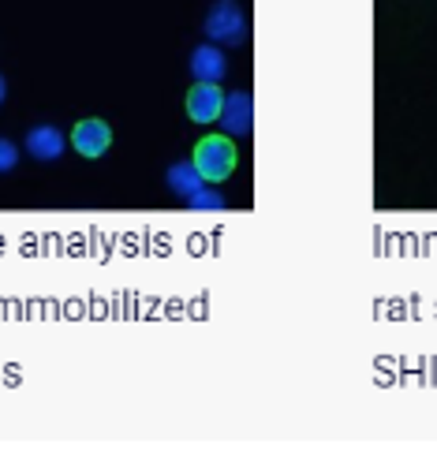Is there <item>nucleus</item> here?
Here are the masks:
<instances>
[{
  "instance_id": "1",
  "label": "nucleus",
  "mask_w": 437,
  "mask_h": 467,
  "mask_svg": "<svg viewBox=\"0 0 437 467\" xmlns=\"http://www.w3.org/2000/svg\"><path fill=\"white\" fill-rule=\"evenodd\" d=\"M198 172H203L210 183H224L232 172H235V146H232V135H206L203 142L194 146V158Z\"/></svg>"
},
{
  "instance_id": "2",
  "label": "nucleus",
  "mask_w": 437,
  "mask_h": 467,
  "mask_svg": "<svg viewBox=\"0 0 437 467\" xmlns=\"http://www.w3.org/2000/svg\"><path fill=\"white\" fill-rule=\"evenodd\" d=\"M210 42H224V46H244L247 42V16L240 12L235 0H217V5L206 12L203 23Z\"/></svg>"
},
{
  "instance_id": "3",
  "label": "nucleus",
  "mask_w": 437,
  "mask_h": 467,
  "mask_svg": "<svg viewBox=\"0 0 437 467\" xmlns=\"http://www.w3.org/2000/svg\"><path fill=\"white\" fill-rule=\"evenodd\" d=\"M217 124L232 139L251 135V128H255V101H251V94L247 90H232L224 98V109H221V120Z\"/></svg>"
},
{
  "instance_id": "4",
  "label": "nucleus",
  "mask_w": 437,
  "mask_h": 467,
  "mask_svg": "<svg viewBox=\"0 0 437 467\" xmlns=\"http://www.w3.org/2000/svg\"><path fill=\"white\" fill-rule=\"evenodd\" d=\"M224 98L217 83H194L191 94H187V116L194 124H213L221 120V109H224Z\"/></svg>"
},
{
  "instance_id": "5",
  "label": "nucleus",
  "mask_w": 437,
  "mask_h": 467,
  "mask_svg": "<svg viewBox=\"0 0 437 467\" xmlns=\"http://www.w3.org/2000/svg\"><path fill=\"white\" fill-rule=\"evenodd\" d=\"M191 67V79L194 83H221L224 75H228V60H224V49L217 42H206V46H198L187 60Z\"/></svg>"
},
{
  "instance_id": "6",
  "label": "nucleus",
  "mask_w": 437,
  "mask_h": 467,
  "mask_svg": "<svg viewBox=\"0 0 437 467\" xmlns=\"http://www.w3.org/2000/svg\"><path fill=\"white\" fill-rule=\"evenodd\" d=\"M71 146L75 153H83V158H105L109 146H112V128L105 120H83V124H75L71 131Z\"/></svg>"
},
{
  "instance_id": "7",
  "label": "nucleus",
  "mask_w": 437,
  "mask_h": 467,
  "mask_svg": "<svg viewBox=\"0 0 437 467\" xmlns=\"http://www.w3.org/2000/svg\"><path fill=\"white\" fill-rule=\"evenodd\" d=\"M23 150L30 153L34 161H60V158H64V150H68V139H64V131H60V128L42 124V128L26 131Z\"/></svg>"
},
{
  "instance_id": "8",
  "label": "nucleus",
  "mask_w": 437,
  "mask_h": 467,
  "mask_svg": "<svg viewBox=\"0 0 437 467\" xmlns=\"http://www.w3.org/2000/svg\"><path fill=\"white\" fill-rule=\"evenodd\" d=\"M165 180H169V187L180 194L183 202L191 199V194L203 191V187H210V180H206L203 172H198V165H194V161H176V165H169Z\"/></svg>"
},
{
  "instance_id": "9",
  "label": "nucleus",
  "mask_w": 437,
  "mask_h": 467,
  "mask_svg": "<svg viewBox=\"0 0 437 467\" xmlns=\"http://www.w3.org/2000/svg\"><path fill=\"white\" fill-rule=\"evenodd\" d=\"M187 206H191V210H224V194H217V191L203 187L198 194H191Z\"/></svg>"
},
{
  "instance_id": "10",
  "label": "nucleus",
  "mask_w": 437,
  "mask_h": 467,
  "mask_svg": "<svg viewBox=\"0 0 437 467\" xmlns=\"http://www.w3.org/2000/svg\"><path fill=\"white\" fill-rule=\"evenodd\" d=\"M19 165V146L12 139H0V176L12 172Z\"/></svg>"
},
{
  "instance_id": "11",
  "label": "nucleus",
  "mask_w": 437,
  "mask_h": 467,
  "mask_svg": "<svg viewBox=\"0 0 437 467\" xmlns=\"http://www.w3.org/2000/svg\"><path fill=\"white\" fill-rule=\"evenodd\" d=\"M5 98H8V83H5V75H0V105H5Z\"/></svg>"
}]
</instances>
